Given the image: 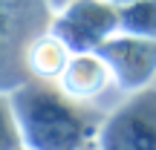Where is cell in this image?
Listing matches in <instances>:
<instances>
[{"label": "cell", "instance_id": "1", "mask_svg": "<svg viewBox=\"0 0 156 150\" xmlns=\"http://www.w3.org/2000/svg\"><path fill=\"white\" fill-rule=\"evenodd\" d=\"M9 101L29 150H78L95 130L93 113L61 92L58 84L52 87V81L32 78L17 87Z\"/></svg>", "mask_w": 156, "mask_h": 150}, {"label": "cell", "instance_id": "2", "mask_svg": "<svg viewBox=\"0 0 156 150\" xmlns=\"http://www.w3.org/2000/svg\"><path fill=\"white\" fill-rule=\"evenodd\" d=\"M49 0H0V92L32 81L26 52L38 35L52 29Z\"/></svg>", "mask_w": 156, "mask_h": 150}, {"label": "cell", "instance_id": "3", "mask_svg": "<svg viewBox=\"0 0 156 150\" xmlns=\"http://www.w3.org/2000/svg\"><path fill=\"white\" fill-rule=\"evenodd\" d=\"M98 150H156V89H136L98 127Z\"/></svg>", "mask_w": 156, "mask_h": 150}, {"label": "cell", "instance_id": "4", "mask_svg": "<svg viewBox=\"0 0 156 150\" xmlns=\"http://www.w3.org/2000/svg\"><path fill=\"white\" fill-rule=\"evenodd\" d=\"M122 9L110 0H69L52 20V32L73 52H95L119 32Z\"/></svg>", "mask_w": 156, "mask_h": 150}, {"label": "cell", "instance_id": "5", "mask_svg": "<svg viewBox=\"0 0 156 150\" xmlns=\"http://www.w3.org/2000/svg\"><path fill=\"white\" fill-rule=\"evenodd\" d=\"M95 52L110 64L113 75H116V87L130 89V92L142 89V84L156 72V40L153 38L116 32Z\"/></svg>", "mask_w": 156, "mask_h": 150}, {"label": "cell", "instance_id": "6", "mask_svg": "<svg viewBox=\"0 0 156 150\" xmlns=\"http://www.w3.org/2000/svg\"><path fill=\"white\" fill-rule=\"evenodd\" d=\"M58 87L61 92H67L73 101H93L95 95H101L104 89H110L116 84V75H113L110 64L98 55V52H73L67 69L58 78Z\"/></svg>", "mask_w": 156, "mask_h": 150}, {"label": "cell", "instance_id": "7", "mask_svg": "<svg viewBox=\"0 0 156 150\" xmlns=\"http://www.w3.org/2000/svg\"><path fill=\"white\" fill-rule=\"evenodd\" d=\"M69 58H73V49L49 29L32 40L26 52V67H29V75L38 81H58L61 72L67 69Z\"/></svg>", "mask_w": 156, "mask_h": 150}, {"label": "cell", "instance_id": "8", "mask_svg": "<svg viewBox=\"0 0 156 150\" xmlns=\"http://www.w3.org/2000/svg\"><path fill=\"white\" fill-rule=\"evenodd\" d=\"M119 9H122L119 32L156 40V0H136V3L119 6Z\"/></svg>", "mask_w": 156, "mask_h": 150}, {"label": "cell", "instance_id": "9", "mask_svg": "<svg viewBox=\"0 0 156 150\" xmlns=\"http://www.w3.org/2000/svg\"><path fill=\"white\" fill-rule=\"evenodd\" d=\"M20 141L23 139H20V127H17L12 101L0 95V150H17Z\"/></svg>", "mask_w": 156, "mask_h": 150}, {"label": "cell", "instance_id": "10", "mask_svg": "<svg viewBox=\"0 0 156 150\" xmlns=\"http://www.w3.org/2000/svg\"><path fill=\"white\" fill-rule=\"evenodd\" d=\"M110 3H116V6H127V3H136V0H110Z\"/></svg>", "mask_w": 156, "mask_h": 150}]
</instances>
